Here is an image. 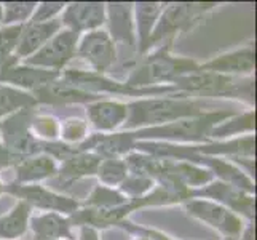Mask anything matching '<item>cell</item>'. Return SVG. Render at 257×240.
<instances>
[{"label":"cell","mask_w":257,"mask_h":240,"mask_svg":"<svg viewBox=\"0 0 257 240\" xmlns=\"http://www.w3.org/2000/svg\"><path fill=\"white\" fill-rule=\"evenodd\" d=\"M190 199H206L216 202L219 205L228 208L238 216H244L249 221L255 216V197L241 189L235 188L232 184L222 181H211L198 189L190 191Z\"/></svg>","instance_id":"cell-9"},{"label":"cell","mask_w":257,"mask_h":240,"mask_svg":"<svg viewBox=\"0 0 257 240\" xmlns=\"http://www.w3.org/2000/svg\"><path fill=\"white\" fill-rule=\"evenodd\" d=\"M61 29H63V24L59 18L45 23H26L16 43L15 56L20 59V63L31 58Z\"/></svg>","instance_id":"cell-15"},{"label":"cell","mask_w":257,"mask_h":240,"mask_svg":"<svg viewBox=\"0 0 257 240\" xmlns=\"http://www.w3.org/2000/svg\"><path fill=\"white\" fill-rule=\"evenodd\" d=\"M181 95H200V96H217V98H238L254 103V80L247 78L246 82L236 80L235 77L219 75L205 70H195L171 85Z\"/></svg>","instance_id":"cell-4"},{"label":"cell","mask_w":257,"mask_h":240,"mask_svg":"<svg viewBox=\"0 0 257 240\" xmlns=\"http://www.w3.org/2000/svg\"><path fill=\"white\" fill-rule=\"evenodd\" d=\"M184 207L190 216L209 224L222 234L224 240H240L244 232L241 218L216 202L206 199H190L184 202Z\"/></svg>","instance_id":"cell-7"},{"label":"cell","mask_w":257,"mask_h":240,"mask_svg":"<svg viewBox=\"0 0 257 240\" xmlns=\"http://www.w3.org/2000/svg\"><path fill=\"white\" fill-rule=\"evenodd\" d=\"M32 96L35 98L37 104H50V106H64V104H75V103L90 104L101 98L97 95L80 90V88L66 82L61 77L55 80V82L48 84L47 87L40 88V90L34 92Z\"/></svg>","instance_id":"cell-16"},{"label":"cell","mask_w":257,"mask_h":240,"mask_svg":"<svg viewBox=\"0 0 257 240\" xmlns=\"http://www.w3.org/2000/svg\"><path fill=\"white\" fill-rule=\"evenodd\" d=\"M21 158L23 157L12 152V150L0 141V170H7V168L15 167Z\"/></svg>","instance_id":"cell-33"},{"label":"cell","mask_w":257,"mask_h":240,"mask_svg":"<svg viewBox=\"0 0 257 240\" xmlns=\"http://www.w3.org/2000/svg\"><path fill=\"white\" fill-rule=\"evenodd\" d=\"M37 101L35 98L15 87L0 84V119H7L10 115L20 112L23 109H35Z\"/></svg>","instance_id":"cell-24"},{"label":"cell","mask_w":257,"mask_h":240,"mask_svg":"<svg viewBox=\"0 0 257 240\" xmlns=\"http://www.w3.org/2000/svg\"><path fill=\"white\" fill-rule=\"evenodd\" d=\"M59 128H61V122H58L55 117L47 114H37L34 111L31 119V131L37 139L47 141V143L58 141Z\"/></svg>","instance_id":"cell-30"},{"label":"cell","mask_w":257,"mask_h":240,"mask_svg":"<svg viewBox=\"0 0 257 240\" xmlns=\"http://www.w3.org/2000/svg\"><path fill=\"white\" fill-rule=\"evenodd\" d=\"M7 194H12L20 200H24L31 208L43 210L45 213H59L63 216H70L80 208L75 199L53 192L40 184L12 183L7 186Z\"/></svg>","instance_id":"cell-10"},{"label":"cell","mask_w":257,"mask_h":240,"mask_svg":"<svg viewBox=\"0 0 257 240\" xmlns=\"http://www.w3.org/2000/svg\"><path fill=\"white\" fill-rule=\"evenodd\" d=\"M80 35L74 31L61 29L43 45L37 53L28 59L21 61L23 64L53 70V72H63L64 67L75 58L77 45Z\"/></svg>","instance_id":"cell-6"},{"label":"cell","mask_w":257,"mask_h":240,"mask_svg":"<svg viewBox=\"0 0 257 240\" xmlns=\"http://www.w3.org/2000/svg\"><path fill=\"white\" fill-rule=\"evenodd\" d=\"M32 208L24 200H18L15 207L0 216V240H16L29 229Z\"/></svg>","instance_id":"cell-23"},{"label":"cell","mask_w":257,"mask_h":240,"mask_svg":"<svg viewBox=\"0 0 257 240\" xmlns=\"http://www.w3.org/2000/svg\"><path fill=\"white\" fill-rule=\"evenodd\" d=\"M64 29L74 31L78 35L102 29L107 21L105 4L101 2H75L67 4L59 16Z\"/></svg>","instance_id":"cell-12"},{"label":"cell","mask_w":257,"mask_h":240,"mask_svg":"<svg viewBox=\"0 0 257 240\" xmlns=\"http://www.w3.org/2000/svg\"><path fill=\"white\" fill-rule=\"evenodd\" d=\"M154 186H155L154 178L143 175V173L128 172V176L125 178V181L118 186V191L125 195L128 200H136V199H141V197H144V195H147L154 189Z\"/></svg>","instance_id":"cell-29"},{"label":"cell","mask_w":257,"mask_h":240,"mask_svg":"<svg viewBox=\"0 0 257 240\" xmlns=\"http://www.w3.org/2000/svg\"><path fill=\"white\" fill-rule=\"evenodd\" d=\"M209 108V103L192 100L185 95L143 98L126 104L128 117L123 128H126V131H135L141 128L160 127L181 119L197 117V115L211 112Z\"/></svg>","instance_id":"cell-1"},{"label":"cell","mask_w":257,"mask_h":240,"mask_svg":"<svg viewBox=\"0 0 257 240\" xmlns=\"http://www.w3.org/2000/svg\"><path fill=\"white\" fill-rule=\"evenodd\" d=\"M214 7L216 4H166L150 37L149 51L171 45L177 34L192 29Z\"/></svg>","instance_id":"cell-5"},{"label":"cell","mask_w":257,"mask_h":240,"mask_svg":"<svg viewBox=\"0 0 257 240\" xmlns=\"http://www.w3.org/2000/svg\"><path fill=\"white\" fill-rule=\"evenodd\" d=\"M86 117L96 133H113L125 125L128 109L125 103L97 100L86 104Z\"/></svg>","instance_id":"cell-14"},{"label":"cell","mask_w":257,"mask_h":240,"mask_svg":"<svg viewBox=\"0 0 257 240\" xmlns=\"http://www.w3.org/2000/svg\"><path fill=\"white\" fill-rule=\"evenodd\" d=\"M32 240H74L72 224L59 213H42L29 219Z\"/></svg>","instance_id":"cell-21"},{"label":"cell","mask_w":257,"mask_h":240,"mask_svg":"<svg viewBox=\"0 0 257 240\" xmlns=\"http://www.w3.org/2000/svg\"><path fill=\"white\" fill-rule=\"evenodd\" d=\"M64 7H66V4H63V2L37 4V8H35V12L29 20V23H45V21L56 20V18H59L61 13H63Z\"/></svg>","instance_id":"cell-32"},{"label":"cell","mask_w":257,"mask_h":240,"mask_svg":"<svg viewBox=\"0 0 257 240\" xmlns=\"http://www.w3.org/2000/svg\"><path fill=\"white\" fill-rule=\"evenodd\" d=\"M130 200L120 191L107 188V186H96L90 192L83 207L86 208H117L121 205H126Z\"/></svg>","instance_id":"cell-26"},{"label":"cell","mask_w":257,"mask_h":240,"mask_svg":"<svg viewBox=\"0 0 257 240\" xmlns=\"http://www.w3.org/2000/svg\"><path fill=\"white\" fill-rule=\"evenodd\" d=\"M170 50L171 45H163L149 51L131 70L125 84L133 88L173 85L177 78L198 70V64L195 61L173 56Z\"/></svg>","instance_id":"cell-2"},{"label":"cell","mask_w":257,"mask_h":240,"mask_svg":"<svg viewBox=\"0 0 257 240\" xmlns=\"http://www.w3.org/2000/svg\"><path fill=\"white\" fill-rule=\"evenodd\" d=\"M90 135V130H88V122L82 119H66L64 122H61V128H59V138L64 141V144L70 146H77L83 143V141Z\"/></svg>","instance_id":"cell-31"},{"label":"cell","mask_w":257,"mask_h":240,"mask_svg":"<svg viewBox=\"0 0 257 240\" xmlns=\"http://www.w3.org/2000/svg\"><path fill=\"white\" fill-rule=\"evenodd\" d=\"M35 2H5L2 4V26H24L32 18Z\"/></svg>","instance_id":"cell-28"},{"label":"cell","mask_w":257,"mask_h":240,"mask_svg":"<svg viewBox=\"0 0 257 240\" xmlns=\"http://www.w3.org/2000/svg\"><path fill=\"white\" fill-rule=\"evenodd\" d=\"M255 128V112L247 111L243 115H230L228 119L220 122L209 133V139H224V138H232L233 135H241V133H247L252 135Z\"/></svg>","instance_id":"cell-25"},{"label":"cell","mask_w":257,"mask_h":240,"mask_svg":"<svg viewBox=\"0 0 257 240\" xmlns=\"http://www.w3.org/2000/svg\"><path fill=\"white\" fill-rule=\"evenodd\" d=\"M110 32L109 35L117 43L136 48L135 21H133V5L131 4H105Z\"/></svg>","instance_id":"cell-20"},{"label":"cell","mask_w":257,"mask_h":240,"mask_svg":"<svg viewBox=\"0 0 257 240\" xmlns=\"http://www.w3.org/2000/svg\"><path fill=\"white\" fill-rule=\"evenodd\" d=\"M166 4L141 2L133 5V21H135L136 50L138 56H144L149 51V42Z\"/></svg>","instance_id":"cell-18"},{"label":"cell","mask_w":257,"mask_h":240,"mask_svg":"<svg viewBox=\"0 0 257 240\" xmlns=\"http://www.w3.org/2000/svg\"><path fill=\"white\" fill-rule=\"evenodd\" d=\"M200 70L212 72L219 75H252L255 69V47L254 42L247 43L246 47L222 53L216 58L209 59L208 63L198 66Z\"/></svg>","instance_id":"cell-13"},{"label":"cell","mask_w":257,"mask_h":240,"mask_svg":"<svg viewBox=\"0 0 257 240\" xmlns=\"http://www.w3.org/2000/svg\"><path fill=\"white\" fill-rule=\"evenodd\" d=\"M0 28H2V4H0Z\"/></svg>","instance_id":"cell-36"},{"label":"cell","mask_w":257,"mask_h":240,"mask_svg":"<svg viewBox=\"0 0 257 240\" xmlns=\"http://www.w3.org/2000/svg\"><path fill=\"white\" fill-rule=\"evenodd\" d=\"M35 109H23L4 122H0L2 143L20 157L42 154L43 141L37 139L31 131V119Z\"/></svg>","instance_id":"cell-8"},{"label":"cell","mask_w":257,"mask_h":240,"mask_svg":"<svg viewBox=\"0 0 257 240\" xmlns=\"http://www.w3.org/2000/svg\"><path fill=\"white\" fill-rule=\"evenodd\" d=\"M78 240H99L97 230L91 227H80V238Z\"/></svg>","instance_id":"cell-34"},{"label":"cell","mask_w":257,"mask_h":240,"mask_svg":"<svg viewBox=\"0 0 257 240\" xmlns=\"http://www.w3.org/2000/svg\"><path fill=\"white\" fill-rule=\"evenodd\" d=\"M59 77H61V72H53V70L18 63L5 74L2 84L15 87L18 90L28 92L32 95L34 92H37L40 88L47 87L48 84L55 82Z\"/></svg>","instance_id":"cell-17"},{"label":"cell","mask_w":257,"mask_h":240,"mask_svg":"<svg viewBox=\"0 0 257 240\" xmlns=\"http://www.w3.org/2000/svg\"><path fill=\"white\" fill-rule=\"evenodd\" d=\"M4 194H7V186L2 181H0V197H2Z\"/></svg>","instance_id":"cell-35"},{"label":"cell","mask_w":257,"mask_h":240,"mask_svg":"<svg viewBox=\"0 0 257 240\" xmlns=\"http://www.w3.org/2000/svg\"><path fill=\"white\" fill-rule=\"evenodd\" d=\"M96 176L99 178L101 184L107 186V188L120 186L128 176L125 158H102L99 167H97Z\"/></svg>","instance_id":"cell-27"},{"label":"cell","mask_w":257,"mask_h":240,"mask_svg":"<svg viewBox=\"0 0 257 240\" xmlns=\"http://www.w3.org/2000/svg\"><path fill=\"white\" fill-rule=\"evenodd\" d=\"M233 115L232 111H211L197 117L181 119L166 125L131 131L136 141H162V143H206L209 133L220 122Z\"/></svg>","instance_id":"cell-3"},{"label":"cell","mask_w":257,"mask_h":240,"mask_svg":"<svg viewBox=\"0 0 257 240\" xmlns=\"http://www.w3.org/2000/svg\"><path fill=\"white\" fill-rule=\"evenodd\" d=\"M75 56L83 59L91 67V72L104 75L117 61V45L107 31H91L80 35Z\"/></svg>","instance_id":"cell-11"},{"label":"cell","mask_w":257,"mask_h":240,"mask_svg":"<svg viewBox=\"0 0 257 240\" xmlns=\"http://www.w3.org/2000/svg\"><path fill=\"white\" fill-rule=\"evenodd\" d=\"M101 157L94 152H77L70 154L64 160H61V165L58 167L56 180L63 184H69L82 180L86 176H93L97 172V167L101 164Z\"/></svg>","instance_id":"cell-22"},{"label":"cell","mask_w":257,"mask_h":240,"mask_svg":"<svg viewBox=\"0 0 257 240\" xmlns=\"http://www.w3.org/2000/svg\"><path fill=\"white\" fill-rule=\"evenodd\" d=\"M16 184H37L39 181L55 178L58 173L56 160L48 154H35L23 157L15 167Z\"/></svg>","instance_id":"cell-19"}]
</instances>
